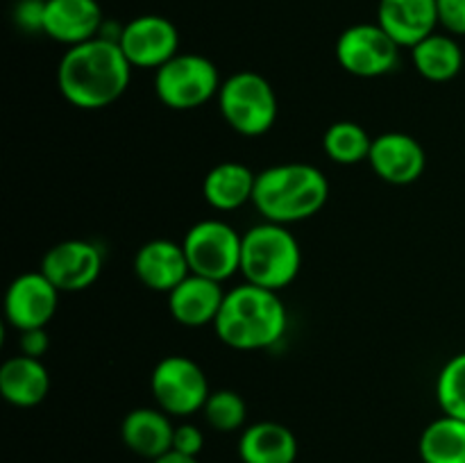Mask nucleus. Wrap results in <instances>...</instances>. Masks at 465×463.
I'll return each instance as SVG.
<instances>
[{"instance_id": "4", "label": "nucleus", "mask_w": 465, "mask_h": 463, "mask_svg": "<svg viewBox=\"0 0 465 463\" xmlns=\"http://www.w3.org/2000/svg\"><path fill=\"white\" fill-rule=\"evenodd\" d=\"M302 268V250L286 225L262 221L243 232L241 245V275L250 284L280 293L291 286Z\"/></svg>"}, {"instance_id": "6", "label": "nucleus", "mask_w": 465, "mask_h": 463, "mask_svg": "<svg viewBox=\"0 0 465 463\" xmlns=\"http://www.w3.org/2000/svg\"><path fill=\"white\" fill-rule=\"evenodd\" d=\"M221 73L209 57L177 53L154 71V95L173 112H193L213 100L221 91Z\"/></svg>"}, {"instance_id": "28", "label": "nucleus", "mask_w": 465, "mask_h": 463, "mask_svg": "<svg viewBox=\"0 0 465 463\" xmlns=\"http://www.w3.org/2000/svg\"><path fill=\"white\" fill-rule=\"evenodd\" d=\"M439 27L448 34L465 36V0H436Z\"/></svg>"}, {"instance_id": "11", "label": "nucleus", "mask_w": 465, "mask_h": 463, "mask_svg": "<svg viewBox=\"0 0 465 463\" xmlns=\"http://www.w3.org/2000/svg\"><path fill=\"white\" fill-rule=\"evenodd\" d=\"M104 254L94 241L68 239L54 243L41 259L39 271L57 286L59 293H80L98 281Z\"/></svg>"}, {"instance_id": "20", "label": "nucleus", "mask_w": 465, "mask_h": 463, "mask_svg": "<svg viewBox=\"0 0 465 463\" xmlns=\"http://www.w3.org/2000/svg\"><path fill=\"white\" fill-rule=\"evenodd\" d=\"M239 458L243 463H295L298 438L282 422L259 420L241 431Z\"/></svg>"}, {"instance_id": "10", "label": "nucleus", "mask_w": 465, "mask_h": 463, "mask_svg": "<svg viewBox=\"0 0 465 463\" xmlns=\"http://www.w3.org/2000/svg\"><path fill=\"white\" fill-rule=\"evenodd\" d=\"M118 45L132 68H153V71L182 53L175 23L159 14H141L127 21L121 27Z\"/></svg>"}, {"instance_id": "30", "label": "nucleus", "mask_w": 465, "mask_h": 463, "mask_svg": "<svg viewBox=\"0 0 465 463\" xmlns=\"http://www.w3.org/2000/svg\"><path fill=\"white\" fill-rule=\"evenodd\" d=\"M18 334H21V354H25V357L41 359L45 352H48L50 339H48V331H45V327H36V330H23V331H18Z\"/></svg>"}, {"instance_id": "26", "label": "nucleus", "mask_w": 465, "mask_h": 463, "mask_svg": "<svg viewBox=\"0 0 465 463\" xmlns=\"http://www.w3.org/2000/svg\"><path fill=\"white\" fill-rule=\"evenodd\" d=\"M436 402L445 416L465 420V352L445 361L436 377Z\"/></svg>"}, {"instance_id": "29", "label": "nucleus", "mask_w": 465, "mask_h": 463, "mask_svg": "<svg viewBox=\"0 0 465 463\" xmlns=\"http://www.w3.org/2000/svg\"><path fill=\"white\" fill-rule=\"evenodd\" d=\"M45 0H21L16 5V23L25 32H41Z\"/></svg>"}, {"instance_id": "25", "label": "nucleus", "mask_w": 465, "mask_h": 463, "mask_svg": "<svg viewBox=\"0 0 465 463\" xmlns=\"http://www.w3.org/2000/svg\"><path fill=\"white\" fill-rule=\"evenodd\" d=\"M203 416L212 429L230 434V431L245 429L248 420V404L243 395L232 389L212 390L203 407Z\"/></svg>"}, {"instance_id": "24", "label": "nucleus", "mask_w": 465, "mask_h": 463, "mask_svg": "<svg viewBox=\"0 0 465 463\" xmlns=\"http://www.w3.org/2000/svg\"><path fill=\"white\" fill-rule=\"evenodd\" d=\"M372 148V136L363 130V125L354 121H336L322 134V150L327 157L341 166L368 162Z\"/></svg>"}, {"instance_id": "21", "label": "nucleus", "mask_w": 465, "mask_h": 463, "mask_svg": "<svg viewBox=\"0 0 465 463\" xmlns=\"http://www.w3.org/2000/svg\"><path fill=\"white\" fill-rule=\"evenodd\" d=\"M257 172L241 162H221L204 175L203 195L216 212H234L252 202Z\"/></svg>"}, {"instance_id": "8", "label": "nucleus", "mask_w": 465, "mask_h": 463, "mask_svg": "<svg viewBox=\"0 0 465 463\" xmlns=\"http://www.w3.org/2000/svg\"><path fill=\"white\" fill-rule=\"evenodd\" d=\"M150 390L162 411L175 418H189L203 411L207 402L209 381L200 363L184 354L163 357L150 377Z\"/></svg>"}, {"instance_id": "31", "label": "nucleus", "mask_w": 465, "mask_h": 463, "mask_svg": "<svg viewBox=\"0 0 465 463\" xmlns=\"http://www.w3.org/2000/svg\"><path fill=\"white\" fill-rule=\"evenodd\" d=\"M150 463H200V458L198 457H186V454H180V452H168V454H163V457H159V458H154V461H150Z\"/></svg>"}, {"instance_id": "7", "label": "nucleus", "mask_w": 465, "mask_h": 463, "mask_svg": "<svg viewBox=\"0 0 465 463\" xmlns=\"http://www.w3.org/2000/svg\"><path fill=\"white\" fill-rule=\"evenodd\" d=\"M241 245L243 234L221 218L198 221L182 239L191 272L221 284L241 272Z\"/></svg>"}, {"instance_id": "23", "label": "nucleus", "mask_w": 465, "mask_h": 463, "mask_svg": "<svg viewBox=\"0 0 465 463\" xmlns=\"http://www.w3.org/2000/svg\"><path fill=\"white\" fill-rule=\"evenodd\" d=\"M422 463H465V420L439 416L422 429L418 440Z\"/></svg>"}, {"instance_id": "16", "label": "nucleus", "mask_w": 465, "mask_h": 463, "mask_svg": "<svg viewBox=\"0 0 465 463\" xmlns=\"http://www.w3.org/2000/svg\"><path fill=\"white\" fill-rule=\"evenodd\" d=\"M134 275L145 289L171 293L184 277L191 275L182 243L171 239H153L134 254Z\"/></svg>"}, {"instance_id": "2", "label": "nucleus", "mask_w": 465, "mask_h": 463, "mask_svg": "<svg viewBox=\"0 0 465 463\" xmlns=\"http://www.w3.org/2000/svg\"><path fill=\"white\" fill-rule=\"evenodd\" d=\"M286 327L289 313L280 293L250 281L227 291L213 322L218 339L239 352L272 348L286 334Z\"/></svg>"}, {"instance_id": "12", "label": "nucleus", "mask_w": 465, "mask_h": 463, "mask_svg": "<svg viewBox=\"0 0 465 463\" xmlns=\"http://www.w3.org/2000/svg\"><path fill=\"white\" fill-rule=\"evenodd\" d=\"M59 307V291L41 271L14 277L5 293V320L16 331L48 327Z\"/></svg>"}, {"instance_id": "18", "label": "nucleus", "mask_w": 465, "mask_h": 463, "mask_svg": "<svg viewBox=\"0 0 465 463\" xmlns=\"http://www.w3.org/2000/svg\"><path fill=\"white\" fill-rule=\"evenodd\" d=\"M173 434H175V425L171 416L159 407L132 409L121 422L123 445L136 457L148 458V461L171 452Z\"/></svg>"}, {"instance_id": "3", "label": "nucleus", "mask_w": 465, "mask_h": 463, "mask_svg": "<svg viewBox=\"0 0 465 463\" xmlns=\"http://www.w3.org/2000/svg\"><path fill=\"white\" fill-rule=\"evenodd\" d=\"M330 198V182L313 163L284 162L257 172L252 204L263 221L293 225L316 216Z\"/></svg>"}, {"instance_id": "27", "label": "nucleus", "mask_w": 465, "mask_h": 463, "mask_svg": "<svg viewBox=\"0 0 465 463\" xmlns=\"http://www.w3.org/2000/svg\"><path fill=\"white\" fill-rule=\"evenodd\" d=\"M204 448V434L193 422H180L173 434V452L186 454V457H200Z\"/></svg>"}, {"instance_id": "19", "label": "nucleus", "mask_w": 465, "mask_h": 463, "mask_svg": "<svg viewBox=\"0 0 465 463\" xmlns=\"http://www.w3.org/2000/svg\"><path fill=\"white\" fill-rule=\"evenodd\" d=\"M50 372L41 359L16 354L0 366V395L18 409H32L45 399Z\"/></svg>"}, {"instance_id": "9", "label": "nucleus", "mask_w": 465, "mask_h": 463, "mask_svg": "<svg viewBox=\"0 0 465 463\" xmlns=\"http://www.w3.org/2000/svg\"><path fill=\"white\" fill-rule=\"evenodd\" d=\"M398 41L380 23H357L345 27L336 39V62L354 77H384L400 64Z\"/></svg>"}, {"instance_id": "17", "label": "nucleus", "mask_w": 465, "mask_h": 463, "mask_svg": "<svg viewBox=\"0 0 465 463\" xmlns=\"http://www.w3.org/2000/svg\"><path fill=\"white\" fill-rule=\"evenodd\" d=\"M377 23L398 45L411 50L439 30V7L436 0H380Z\"/></svg>"}, {"instance_id": "14", "label": "nucleus", "mask_w": 465, "mask_h": 463, "mask_svg": "<svg viewBox=\"0 0 465 463\" xmlns=\"http://www.w3.org/2000/svg\"><path fill=\"white\" fill-rule=\"evenodd\" d=\"M104 25L98 0H45L44 32L48 39L64 45H80L100 36Z\"/></svg>"}, {"instance_id": "15", "label": "nucleus", "mask_w": 465, "mask_h": 463, "mask_svg": "<svg viewBox=\"0 0 465 463\" xmlns=\"http://www.w3.org/2000/svg\"><path fill=\"white\" fill-rule=\"evenodd\" d=\"M225 293L227 291L223 289L221 281L191 272L168 293V311L182 327L195 330V327L213 325L221 313Z\"/></svg>"}, {"instance_id": "1", "label": "nucleus", "mask_w": 465, "mask_h": 463, "mask_svg": "<svg viewBox=\"0 0 465 463\" xmlns=\"http://www.w3.org/2000/svg\"><path fill=\"white\" fill-rule=\"evenodd\" d=\"M132 64L114 39L95 36L71 45L57 66V86L75 109L95 112L123 98L132 82Z\"/></svg>"}, {"instance_id": "5", "label": "nucleus", "mask_w": 465, "mask_h": 463, "mask_svg": "<svg viewBox=\"0 0 465 463\" xmlns=\"http://www.w3.org/2000/svg\"><path fill=\"white\" fill-rule=\"evenodd\" d=\"M227 125L241 136H263L272 130L280 113L271 82L254 71H239L225 77L216 95Z\"/></svg>"}, {"instance_id": "13", "label": "nucleus", "mask_w": 465, "mask_h": 463, "mask_svg": "<svg viewBox=\"0 0 465 463\" xmlns=\"http://www.w3.org/2000/svg\"><path fill=\"white\" fill-rule=\"evenodd\" d=\"M368 163L381 182L395 186L413 184L422 177L427 154L420 141L404 132H384L372 139Z\"/></svg>"}, {"instance_id": "22", "label": "nucleus", "mask_w": 465, "mask_h": 463, "mask_svg": "<svg viewBox=\"0 0 465 463\" xmlns=\"http://www.w3.org/2000/svg\"><path fill=\"white\" fill-rule=\"evenodd\" d=\"M411 62L416 71L430 82H450L461 73L463 50L457 36L439 32L425 36L411 48Z\"/></svg>"}]
</instances>
